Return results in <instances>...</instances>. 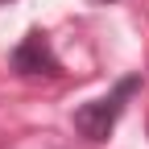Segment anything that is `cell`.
<instances>
[{
	"label": "cell",
	"instance_id": "obj_3",
	"mask_svg": "<svg viewBox=\"0 0 149 149\" xmlns=\"http://www.w3.org/2000/svg\"><path fill=\"white\" fill-rule=\"evenodd\" d=\"M100 4H104V0H100Z\"/></svg>",
	"mask_w": 149,
	"mask_h": 149
},
{
	"label": "cell",
	"instance_id": "obj_1",
	"mask_svg": "<svg viewBox=\"0 0 149 149\" xmlns=\"http://www.w3.org/2000/svg\"><path fill=\"white\" fill-rule=\"evenodd\" d=\"M141 91V74H124V79H116V87L108 91V95L91 100L83 108H74V128H79V137L87 141H108L112 128H116V120L124 116V104L133 100Z\"/></svg>",
	"mask_w": 149,
	"mask_h": 149
},
{
	"label": "cell",
	"instance_id": "obj_2",
	"mask_svg": "<svg viewBox=\"0 0 149 149\" xmlns=\"http://www.w3.org/2000/svg\"><path fill=\"white\" fill-rule=\"evenodd\" d=\"M8 66L17 74H46V79H58L62 74V62H58V54H54L50 37L42 29H29L21 42H17V50L8 54Z\"/></svg>",
	"mask_w": 149,
	"mask_h": 149
}]
</instances>
